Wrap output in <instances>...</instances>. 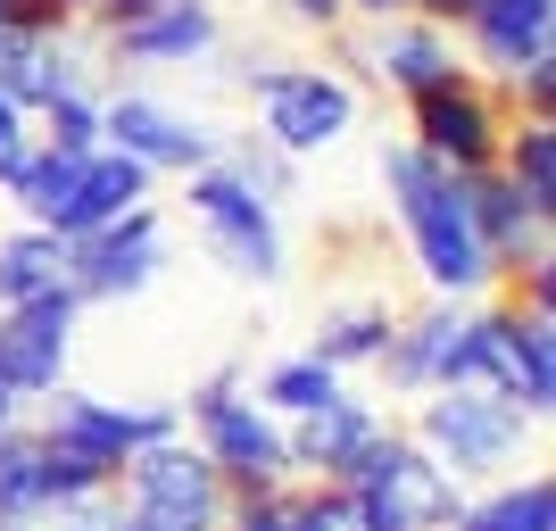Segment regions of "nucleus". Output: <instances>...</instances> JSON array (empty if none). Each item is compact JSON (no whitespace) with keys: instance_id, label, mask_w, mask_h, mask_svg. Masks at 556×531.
Masks as SVG:
<instances>
[{"instance_id":"f704fd0d","label":"nucleus","mask_w":556,"mask_h":531,"mask_svg":"<svg viewBox=\"0 0 556 531\" xmlns=\"http://www.w3.org/2000/svg\"><path fill=\"white\" fill-rule=\"evenodd\" d=\"M17 141H34V125H25V109L9 92H0V150H17Z\"/></svg>"},{"instance_id":"7c9ffc66","label":"nucleus","mask_w":556,"mask_h":531,"mask_svg":"<svg viewBox=\"0 0 556 531\" xmlns=\"http://www.w3.org/2000/svg\"><path fill=\"white\" fill-rule=\"evenodd\" d=\"M507 100H515V109H523V116H532V125H556V59H540V67H523V75H515V84H507Z\"/></svg>"},{"instance_id":"c756f323","label":"nucleus","mask_w":556,"mask_h":531,"mask_svg":"<svg viewBox=\"0 0 556 531\" xmlns=\"http://www.w3.org/2000/svg\"><path fill=\"white\" fill-rule=\"evenodd\" d=\"M0 25H25V34H67V25H84V0H0Z\"/></svg>"},{"instance_id":"c9c22d12","label":"nucleus","mask_w":556,"mask_h":531,"mask_svg":"<svg viewBox=\"0 0 556 531\" xmlns=\"http://www.w3.org/2000/svg\"><path fill=\"white\" fill-rule=\"evenodd\" d=\"M0 432H17V399H9V382H0Z\"/></svg>"},{"instance_id":"0eeeda50","label":"nucleus","mask_w":556,"mask_h":531,"mask_svg":"<svg viewBox=\"0 0 556 531\" xmlns=\"http://www.w3.org/2000/svg\"><path fill=\"white\" fill-rule=\"evenodd\" d=\"M407 141H416L432 166H448V175H490V166H498V141H507V100H498V84L457 67V75H441V84L407 92Z\"/></svg>"},{"instance_id":"cd10ccee","label":"nucleus","mask_w":556,"mask_h":531,"mask_svg":"<svg viewBox=\"0 0 556 531\" xmlns=\"http://www.w3.org/2000/svg\"><path fill=\"white\" fill-rule=\"evenodd\" d=\"M291 531H366V523H357V498L341 482H307L291 490Z\"/></svg>"},{"instance_id":"473e14b6","label":"nucleus","mask_w":556,"mask_h":531,"mask_svg":"<svg viewBox=\"0 0 556 531\" xmlns=\"http://www.w3.org/2000/svg\"><path fill=\"white\" fill-rule=\"evenodd\" d=\"M275 9H291V17H300V25H316V34H341V25H349V9H341V0H275Z\"/></svg>"},{"instance_id":"f8f14e48","label":"nucleus","mask_w":556,"mask_h":531,"mask_svg":"<svg viewBox=\"0 0 556 531\" xmlns=\"http://www.w3.org/2000/svg\"><path fill=\"white\" fill-rule=\"evenodd\" d=\"M100 141L125 150V159H141L150 175H200V166H216V150H225L216 125L166 109L159 92H100Z\"/></svg>"},{"instance_id":"5701e85b","label":"nucleus","mask_w":556,"mask_h":531,"mask_svg":"<svg viewBox=\"0 0 556 531\" xmlns=\"http://www.w3.org/2000/svg\"><path fill=\"white\" fill-rule=\"evenodd\" d=\"M448 531H556V482L548 473H515L490 498H465Z\"/></svg>"},{"instance_id":"f257e3e1","label":"nucleus","mask_w":556,"mask_h":531,"mask_svg":"<svg viewBox=\"0 0 556 531\" xmlns=\"http://www.w3.org/2000/svg\"><path fill=\"white\" fill-rule=\"evenodd\" d=\"M382 191H391L399 225L416 241V266H424V282H432V300H482L490 282H498V266H490V250H482V232H473V216H465V191H457L448 166H432L416 141H391V150H382Z\"/></svg>"},{"instance_id":"6e6552de","label":"nucleus","mask_w":556,"mask_h":531,"mask_svg":"<svg viewBox=\"0 0 556 531\" xmlns=\"http://www.w3.org/2000/svg\"><path fill=\"white\" fill-rule=\"evenodd\" d=\"M184 216H191V232L208 241V257L225 275H241V282H275L282 275V216L266 208L241 175H225V166L184 175Z\"/></svg>"},{"instance_id":"393cba45","label":"nucleus","mask_w":556,"mask_h":531,"mask_svg":"<svg viewBox=\"0 0 556 531\" xmlns=\"http://www.w3.org/2000/svg\"><path fill=\"white\" fill-rule=\"evenodd\" d=\"M332 399H341V374H332L325 357H282V366H266V382H257V407H266V416H316Z\"/></svg>"},{"instance_id":"4c0bfd02","label":"nucleus","mask_w":556,"mask_h":531,"mask_svg":"<svg viewBox=\"0 0 556 531\" xmlns=\"http://www.w3.org/2000/svg\"><path fill=\"white\" fill-rule=\"evenodd\" d=\"M200 9H225V0H200Z\"/></svg>"},{"instance_id":"1a4fd4ad","label":"nucleus","mask_w":556,"mask_h":531,"mask_svg":"<svg viewBox=\"0 0 556 531\" xmlns=\"http://www.w3.org/2000/svg\"><path fill=\"white\" fill-rule=\"evenodd\" d=\"M523 432H532V423L515 416L507 399H490V391H432L407 440L441 465L448 482H482V473H507V465L523 457Z\"/></svg>"},{"instance_id":"2eb2a0df","label":"nucleus","mask_w":556,"mask_h":531,"mask_svg":"<svg viewBox=\"0 0 556 531\" xmlns=\"http://www.w3.org/2000/svg\"><path fill=\"white\" fill-rule=\"evenodd\" d=\"M75 291H50V300L0 307V382L9 399H50L67 382V349H75Z\"/></svg>"},{"instance_id":"b1692460","label":"nucleus","mask_w":556,"mask_h":531,"mask_svg":"<svg viewBox=\"0 0 556 531\" xmlns=\"http://www.w3.org/2000/svg\"><path fill=\"white\" fill-rule=\"evenodd\" d=\"M391 324H399V307H391V300L332 307V316L316 324V349H307V357H325L332 374H349V366H374V357L391 349Z\"/></svg>"},{"instance_id":"7ed1b4c3","label":"nucleus","mask_w":556,"mask_h":531,"mask_svg":"<svg viewBox=\"0 0 556 531\" xmlns=\"http://www.w3.org/2000/svg\"><path fill=\"white\" fill-rule=\"evenodd\" d=\"M341 490L357 498L366 531H448L457 507H465V482H448L399 423H382V440L357 457V473H349Z\"/></svg>"},{"instance_id":"e433bc0d","label":"nucleus","mask_w":556,"mask_h":531,"mask_svg":"<svg viewBox=\"0 0 556 531\" xmlns=\"http://www.w3.org/2000/svg\"><path fill=\"white\" fill-rule=\"evenodd\" d=\"M67 531H100V507H92V515H75V523H67Z\"/></svg>"},{"instance_id":"39448f33","label":"nucleus","mask_w":556,"mask_h":531,"mask_svg":"<svg viewBox=\"0 0 556 531\" xmlns=\"http://www.w3.org/2000/svg\"><path fill=\"white\" fill-rule=\"evenodd\" d=\"M250 100H257V134L282 159H316L357 125V84L332 67H300V59H250Z\"/></svg>"},{"instance_id":"9b49d317","label":"nucleus","mask_w":556,"mask_h":531,"mask_svg":"<svg viewBox=\"0 0 556 531\" xmlns=\"http://www.w3.org/2000/svg\"><path fill=\"white\" fill-rule=\"evenodd\" d=\"M159 275H166V216L150 208V200H141V208H125L116 225L67 241V291H75V307L141 300Z\"/></svg>"},{"instance_id":"423d86ee","label":"nucleus","mask_w":556,"mask_h":531,"mask_svg":"<svg viewBox=\"0 0 556 531\" xmlns=\"http://www.w3.org/2000/svg\"><path fill=\"white\" fill-rule=\"evenodd\" d=\"M191 432H200V457L216 465V482H225V498H241V490H275L291 482V457H282V423L257 407V399H241V374H208L200 391H191Z\"/></svg>"},{"instance_id":"aec40b11","label":"nucleus","mask_w":556,"mask_h":531,"mask_svg":"<svg viewBox=\"0 0 556 531\" xmlns=\"http://www.w3.org/2000/svg\"><path fill=\"white\" fill-rule=\"evenodd\" d=\"M457 191H465V216H473V232H482V250H490L498 275L523 266L532 250H548V225H540V216L498 184V166H490V175H457Z\"/></svg>"},{"instance_id":"ddd939ff","label":"nucleus","mask_w":556,"mask_h":531,"mask_svg":"<svg viewBox=\"0 0 556 531\" xmlns=\"http://www.w3.org/2000/svg\"><path fill=\"white\" fill-rule=\"evenodd\" d=\"M42 432L59 440V448H75V457L109 465V473H125V465L141 457V448H159V440H184V416H166V407H116V399H84V391H50V416Z\"/></svg>"},{"instance_id":"f03ea898","label":"nucleus","mask_w":556,"mask_h":531,"mask_svg":"<svg viewBox=\"0 0 556 531\" xmlns=\"http://www.w3.org/2000/svg\"><path fill=\"white\" fill-rule=\"evenodd\" d=\"M465 391H490V399H507L523 423H548V407H556V316L473 307V324H465Z\"/></svg>"},{"instance_id":"20e7f679","label":"nucleus","mask_w":556,"mask_h":531,"mask_svg":"<svg viewBox=\"0 0 556 531\" xmlns=\"http://www.w3.org/2000/svg\"><path fill=\"white\" fill-rule=\"evenodd\" d=\"M109 515L134 531H225V482L191 440H159L116 473Z\"/></svg>"},{"instance_id":"6ab92c4d","label":"nucleus","mask_w":556,"mask_h":531,"mask_svg":"<svg viewBox=\"0 0 556 531\" xmlns=\"http://www.w3.org/2000/svg\"><path fill=\"white\" fill-rule=\"evenodd\" d=\"M150 166L141 159H125V150H109L100 141L92 159H84V175H75V200H67V216H59V241H84V232H100V225H116L125 208H141L150 200Z\"/></svg>"},{"instance_id":"4468645a","label":"nucleus","mask_w":556,"mask_h":531,"mask_svg":"<svg viewBox=\"0 0 556 531\" xmlns=\"http://www.w3.org/2000/svg\"><path fill=\"white\" fill-rule=\"evenodd\" d=\"M465 324H473V307H465V300H432L424 316H399L391 324V349L374 357V374H382L391 391H407V399L465 391Z\"/></svg>"},{"instance_id":"f3484780","label":"nucleus","mask_w":556,"mask_h":531,"mask_svg":"<svg viewBox=\"0 0 556 531\" xmlns=\"http://www.w3.org/2000/svg\"><path fill=\"white\" fill-rule=\"evenodd\" d=\"M349 67L374 75V84H391L399 100L424 92V84H441V75H457V42H448V25H424V17H391L374 25L366 42H349Z\"/></svg>"},{"instance_id":"dca6fc26","label":"nucleus","mask_w":556,"mask_h":531,"mask_svg":"<svg viewBox=\"0 0 556 531\" xmlns=\"http://www.w3.org/2000/svg\"><path fill=\"white\" fill-rule=\"evenodd\" d=\"M216 50H225V17L200 9V0H175V9H150V17L100 34V59H109V67H159V75L200 67Z\"/></svg>"},{"instance_id":"a878e982","label":"nucleus","mask_w":556,"mask_h":531,"mask_svg":"<svg viewBox=\"0 0 556 531\" xmlns=\"http://www.w3.org/2000/svg\"><path fill=\"white\" fill-rule=\"evenodd\" d=\"M216 166H225V175H241V184H250L257 200H266V208H282V200H291V184H300V175H291L300 159H282V150H275L266 134H225Z\"/></svg>"},{"instance_id":"412c9836","label":"nucleus","mask_w":556,"mask_h":531,"mask_svg":"<svg viewBox=\"0 0 556 531\" xmlns=\"http://www.w3.org/2000/svg\"><path fill=\"white\" fill-rule=\"evenodd\" d=\"M50 291H67V241L42 232V225L0 232V307L50 300Z\"/></svg>"},{"instance_id":"4be33fe9","label":"nucleus","mask_w":556,"mask_h":531,"mask_svg":"<svg viewBox=\"0 0 556 531\" xmlns=\"http://www.w3.org/2000/svg\"><path fill=\"white\" fill-rule=\"evenodd\" d=\"M498 184L548 225L556 216V125H532V116L507 125V141H498Z\"/></svg>"},{"instance_id":"2f4dec72","label":"nucleus","mask_w":556,"mask_h":531,"mask_svg":"<svg viewBox=\"0 0 556 531\" xmlns=\"http://www.w3.org/2000/svg\"><path fill=\"white\" fill-rule=\"evenodd\" d=\"M150 9H175V0H84V25H92V34H116V25L150 17Z\"/></svg>"},{"instance_id":"a211bd4d","label":"nucleus","mask_w":556,"mask_h":531,"mask_svg":"<svg viewBox=\"0 0 556 531\" xmlns=\"http://www.w3.org/2000/svg\"><path fill=\"white\" fill-rule=\"evenodd\" d=\"M374 440H382V416H374L366 399L341 391L332 407H316V416H291L282 457H291V473H307V482H349Z\"/></svg>"},{"instance_id":"9d476101","label":"nucleus","mask_w":556,"mask_h":531,"mask_svg":"<svg viewBox=\"0 0 556 531\" xmlns=\"http://www.w3.org/2000/svg\"><path fill=\"white\" fill-rule=\"evenodd\" d=\"M424 25H457L482 84H515L523 67L556 59V0H416Z\"/></svg>"},{"instance_id":"c85d7f7f","label":"nucleus","mask_w":556,"mask_h":531,"mask_svg":"<svg viewBox=\"0 0 556 531\" xmlns=\"http://www.w3.org/2000/svg\"><path fill=\"white\" fill-rule=\"evenodd\" d=\"M225 531H291V482L225 498Z\"/></svg>"},{"instance_id":"72a5a7b5","label":"nucleus","mask_w":556,"mask_h":531,"mask_svg":"<svg viewBox=\"0 0 556 531\" xmlns=\"http://www.w3.org/2000/svg\"><path fill=\"white\" fill-rule=\"evenodd\" d=\"M349 17H366V25H391V17H416V0H341Z\"/></svg>"},{"instance_id":"bb28decb","label":"nucleus","mask_w":556,"mask_h":531,"mask_svg":"<svg viewBox=\"0 0 556 531\" xmlns=\"http://www.w3.org/2000/svg\"><path fill=\"white\" fill-rule=\"evenodd\" d=\"M42 116V150H67V159H84V150H100V100H50V109H34Z\"/></svg>"}]
</instances>
